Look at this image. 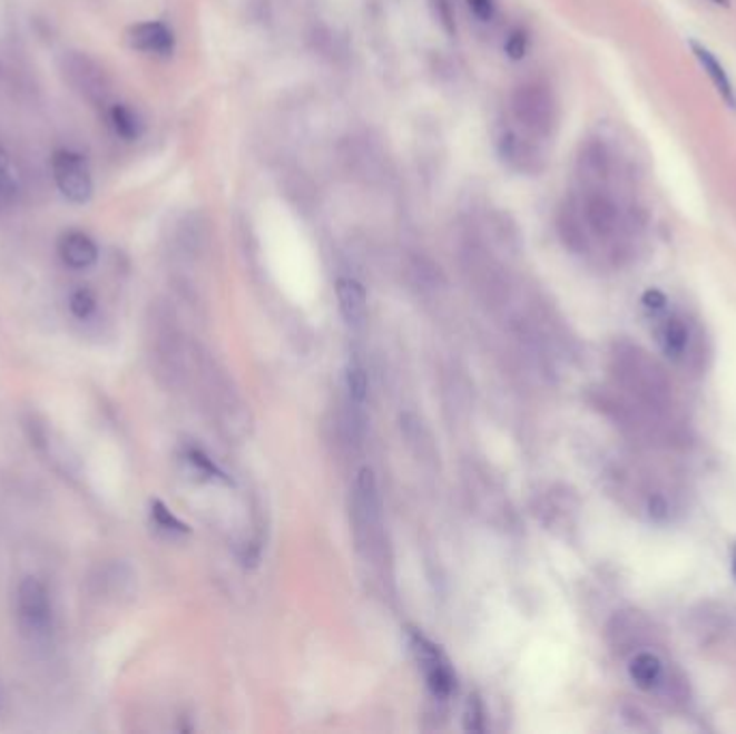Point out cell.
Wrapping results in <instances>:
<instances>
[{"label":"cell","mask_w":736,"mask_h":734,"mask_svg":"<svg viewBox=\"0 0 736 734\" xmlns=\"http://www.w3.org/2000/svg\"><path fill=\"white\" fill-rule=\"evenodd\" d=\"M611 373L640 433L659 442L678 438L673 380L655 355L640 345L618 343L611 352Z\"/></svg>","instance_id":"6da1fadb"},{"label":"cell","mask_w":736,"mask_h":734,"mask_svg":"<svg viewBox=\"0 0 736 734\" xmlns=\"http://www.w3.org/2000/svg\"><path fill=\"white\" fill-rule=\"evenodd\" d=\"M629 676L646 692L666 706H683L689 701V685L680 671L673 666L661 653L652 650L650 644L629 653Z\"/></svg>","instance_id":"7a4b0ae2"},{"label":"cell","mask_w":736,"mask_h":734,"mask_svg":"<svg viewBox=\"0 0 736 734\" xmlns=\"http://www.w3.org/2000/svg\"><path fill=\"white\" fill-rule=\"evenodd\" d=\"M644 306L657 320L655 336L664 355L676 364H694L700 358V332L696 323L678 311H668V300L659 291H648Z\"/></svg>","instance_id":"3957f363"},{"label":"cell","mask_w":736,"mask_h":734,"mask_svg":"<svg viewBox=\"0 0 736 734\" xmlns=\"http://www.w3.org/2000/svg\"><path fill=\"white\" fill-rule=\"evenodd\" d=\"M511 110L519 128L530 138L547 140L556 134L558 99L541 80L519 85L511 97Z\"/></svg>","instance_id":"277c9868"},{"label":"cell","mask_w":736,"mask_h":734,"mask_svg":"<svg viewBox=\"0 0 736 734\" xmlns=\"http://www.w3.org/2000/svg\"><path fill=\"white\" fill-rule=\"evenodd\" d=\"M627 491L634 500V509L650 521H673L683 511V491L670 480L644 470L627 474Z\"/></svg>","instance_id":"5b68a950"},{"label":"cell","mask_w":736,"mask_h":734,"mask_svg":"<svg viewBox=\"0 0 736 734\" xmlns=\"http://www.w3.org/2000/svg\"><path fill=\"white\" fill-rule=\"evenodd\" d=\"M16 620L24 638L46 642L55 629V606L48 586L37 577H24L16 590Z\"/></svg>","instance_id":"8992f818"},{"label":"cell","mask_w":736,"mask_h":734,"mask_svg":"<svg viewBox=\"0 0 736 734\" xmlns=\"http://www.w3.org/2000/svg\"><path fill=\"white\" fill-rule=\"evenodd\" d=\"M52 175L57 188L69 203L85 205L94 196V177L87 160L69 149H61L52 158Z\"/></svg>","instance_id":"52a82bcc"},{"label":"cell","mask_w":736,"mask_h":734,"mask_svg":"<svg viewBox=\"0 0 736 734\" xmlns=\"http://www.w3.org/2000/svg\"><path fill=\"white\" fill-rule=\"evenodd\" d=\"M353 521L357 532L366 535L373 541L382 528V498L377 489V479L371 468H362L353 489Z\"/></svg>","instance_id":"ba28073f"},{"label":"cell","mask_w":736,"mask_h":734,"mask_svg":"<svg viewBox=\"0 0 736 734\" xmlns=\"http://www.w3.org/2000/svg\"><path fill=\"white\" fill-rule=\"evenodd\" d=\"M410 646L416 657L418 666L426 676L429 689L438 698H449L454 689V672L450 668L444 653L431 639L424 638L420 632H410Z\"/></svg>","instance_id":"9c48e42d"},{"label":"cell","mask_w":736,"mask_h":734,"mask_svg":"<svg viewBox=\"0 0 736 734\" xmlns=\"http://www.w3.org/2000/svg\"><path fill=\"white\" fill-rule=\"evenodd\" d=\"M498 156L519 175H539L543 170V154L537 147L534 138H530L528 134L521 136L514 129H507L500 134Z\"/></svg>","instance_id":"30bf717a"},{"label":"cell","mask_w":736,"mask_h":734,"mask_svg":"<svg viewBox=\"0 0 736 734\" xmlns=\"http://www.w3.org/2000/svg\"><path fill=\"white\" fill-rule=\"evenodd\" d=\"M63 71L69 85L87 99L104 101L108 97V91H110L108 78H106L104 69L89 57L78 55V52L65 55Z\"/></svg>","instance_id":"8fae6325"},{"label":"cell","mask_w":736,"mask_h":734,"mask_svg":"<svg viewBox=\"0 0 736 734\" xmlns=\"http://www.w3.org/2000/svg\"><path fill=\"white\" fill-rule=\"evenodd\" d=\"M129 48L151 55H170L175 48V35L164 22H140L126 32Z\"/></svg>","instance_id":"7c38bea8"},{"label":"cell","mask_w":736,"mask_h":734,"mask_svg":"<svg viewBox=\"0 0 736 734\" xmlns=\"http://www.w3.org/2000/svg\"><path fill=\"white\" fill-rule=\"evenodd\" d=\"M336 300L345 323L353 330H362L369 320V300L364 287L353 278H338Z\"/></svg>","instance_id":"4fadbf2b"},{"label":"cell","mask_w":736,"mask_h":734,"mask_svg":"<svg viewBox=\"0 0 736 734\" xmlns=\"http://www.w3.org/2000/svg\"><path fill=\"white\" fill-rule=\"evenodd\" d=\"M59 256L71 270H89L97 263V244L82 231H69L59 239Z\"/></svg>","instance_id":"5bb4252c"},{"label":"cell","mask_w":736,"mask_h":734,"mask_svg":"<svg viewBox=\"0 0 736 734\" xmlns=\"http://www.w3.org/2000/svg\"><path fill=\"white\" fill-rule=\"evenodd\" d=\"M689 48H691L696 61L705 69L708 80L713 82L717 96L722 97L733 110H736V89L733 80H730V76H728V71H726V67L719 63V59L706 46H703V43L689 41Z\"/></svg>","instance_id":"9a60e30c"},{"label":"cell","mask_w":736,"mask_h":734,"mask_svg":"<svg viewBox=\"0 0 736 734\" xmlns=\"http://www.w3.org/2000/svg\"><path fill=\"white\" fill-rule=\"evenodd\" d=\"M556 228H558V235H560L562 244H565L571 253H576V255H590L588 237H586L583 224L579 221V214H577L573 200L565 203V205L558 209Z\"/></svg>","instance_id":"2e32d148"},{"label":"cell","mask_w":736,"mask_h":734,"mask_svg":"<svg viewBox=\"0 0 736 734\" xmlns=\"http://www.w3.org/2000/svg\"><path fill=\"white\" fill-rule=\"evenodd\" d=\"M110 126L115 129V134L124 140H138L143 134V121L140 117L126 106V104H115L110 108Z\"/></svg>","instance_id":"e0dca14e"},{"label":"cell","mask_w":736,"mask_h":734,"mask_svg":"<svg viewBox=\"0 0 736 734\" xmlns=\"http://www.w3.org/2000/svg\"><path fill=\"white\" fill-rule=\"evenodd\" d=\"M69 311L76 320H91L97 311V297L94 295V291L85 287L76 288L69 295Z\"/></svg>","instance_id":"ac0fdd59"},{"label":"cell","mask_w":736,"mask_h":734,"mask_svg":"<svg viewBox=\"0 0 736 734\" xmlns=\"http://www.w3.org/2000/svg\"><path fill=\"white\" fill-rule=\"evenodd\" d=\"M347 392H350L353 405H362L369 394V378H366L364 369L357 364H352L347 371Z\"/></svg>","instance_id":"d6986e66"},{"label":"cell","mask_w":736,"mask_h":734,"mask_svg":"<svg viewBox=\"0 0 736 734\" xmlns=\"http://www.w3.org/2000/svg\"><path fill=\"white\" fill-rule=\"evenodd\" d=\"M528 48H530L528 32L523 29H514V31L509 32V37L504 41V52L509 55V59L521 61L528 55Z\"/></svg>","instance_id":"ffe728a7"},{"label":"cell","mask_w":736,"mask_h":734,"mask_svg":"<svg viewBox=\"0 0 736 734\" xmlns=\"http://www.w3.org/2000/svg\"><path fill=\"white\" fill-rule=\"evenodd\" d=\"M431 7H433V13H435L440 27L449 35H454L457 32V16H454L452 0H431Z\"/></svg>","instance_id":"44dd1931"},{"label":"cell","mask_w":736,"mask_h":734,"mask_svg":"<svg viewBox=\"0 0 736 734\" xmlns=\"http://www.w3.org/2000/svg\"><path fill=\"white\" fill-rule=\"evenodd\" d=\"M465 731L468 733H482L484 731V711H482L481 698L474 694L470 696L465 706Z\"/></svg>","instance_id":"7402d4cb"},{"label":"cell","mask_w":736,"mask_h":734,"mask_svg":"<svg viewBox=\"0 0 736 734\" xmlns=\"http://www.w3.org/2000/svg\"><path fill=\"white\" fill-rule=\"evenodd\" d=\"M151 515H154L156 523H158L160 528H164V530H168V532H188V526L181 523V521H179L173 512L168 511L161 502H154Z\"/></svg>","instance_id":"603a6c76"},{"label":"cell","mask_w":736,"mask_h":734,"mask_svg":"<svg viewBox=\"0 0 736 734\" xmlns=\"http://www.w3.org/2000/svg\"><path fill=\"white\" fill-rule=\"evenodd\" d=\"M470 11L481 20V22H489L495 16V0H465Z\"/></svg>","instance_id":"cb8c5ba5"},{"label":"cell","mask_w":736,"mask_h":734,"mask_svg":"<svg viewBox=\"0 0 736 734\" xmlns=\"http://www.w3.org/2000/svg\"><path fill=\"white\" fill-rule=\"evenodd\" d=\"M16 200V184L9 177V170L0 173V207H7Z\"/></svg>","instance_id":"d4e9b609"},{"label":"cell","mask_w":736,"mask_h":734,"mask_svg":"<svg viewBox=\"0 0 736 734\" xmlns=\"http://www.w3.org/2000/svg\"><path fill=\"white\" fill-rule=\"evenodd\" d=\"M188 459H190V463H193L194 468H198L200 472H205V474H212V477H220V472H218V468H216V463H212L203 452H198V450H190L188 452Z\"/></svg>","instance_id":"484cf974"},{"label":"cell","mask_w":736,"mask_h":734,"mask_svg":"<svg viewBox=\"0 0 736 734\" xmlns=\"http://www.w3.org/2000/svg\"><path fill=\"white\" fill-rule=\"evenodd\" d=\"M4 170H9V154L0 145V173H4Z\"/></svg>","instance_id":"4316f807"},{"label":"cell","mask_w":736,"mask_h":734,"mask_svg":"<svg viewBox=\"0 0 736 734\" xmlns=\"http://www.w3.org/2000/svg\"><path fill=\"white\" fill-rule=\"evenodd\" d=\"M708 2H713V4H717V7H728V4H730V0H708Z\"/></svg>","instance_id":"83f0119b"},{"label":"cell","mask_w":736,"mask_h":734,"mask_svg":"<svg viewBox=\"0 0 736 734\" xmlns=\"http://www.w3.org/2000/svg\"><path fill=\"white\" fill-rule=\"evenodd\" d=\"M735 575H736V549H735Z\"/></svg>","instance_id":"f1b7e54d"}]
</instances>
